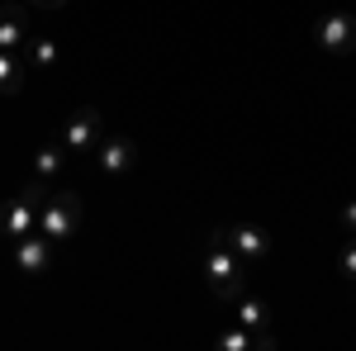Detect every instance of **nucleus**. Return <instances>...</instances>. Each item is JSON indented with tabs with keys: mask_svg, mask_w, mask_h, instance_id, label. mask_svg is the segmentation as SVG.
I'll return each instance as SVG.
<instances>
[{
	"mask_svg": "<svg viewBox=\"0 0 356 351\" xmlns=\"http://www.w3.org/2000/svg\"><path fill=\"white\" fill-rule=\"evenodd\" d=\"M81 195L76 190H57V195H48L43 199V209H38V233L43 238H53V243H67L76 228H81Z\"/></svg>",
	"mask_w": 356,
	"mask_h": 351,
	"instance_id": "3",
	"label": "nucleus"
},
{
	"mask_svg": "<svg viewBox=\"0 0 356 351\" xmlns=\"http://www.w3.org/2000/svg\"><path fill=\"white\" fill-rule=\"evenodd\" d=\"M252 347H261V351H275V347H280V337H275L271 327H257V332H252Z\"/></svg>",
	"mask_w": 356,
	"mask_h": 351,
	"instance_id": "16",
	"label": "nucleus"
},
{
	"mask_svg": "<svg viewBox=\"0 0 356 351\" xmlns=\"http://www.w3.org/2000/svg\"><path fill=\"white\" fill-rule=\"evenodd\" d=\"M29 43V5L24 0H0V48L19 53Z\"/></svg>",
	"mask_w": 356,
	"mask_h": 351,
	"instance_id": "9",
	"label": "nucleus"
},
{
	"mask_svg": "<svg viewBox=\"0 0 356 351\" xmlns=\"http://www.w3.org/2000/svg\"><path fill=\"white\" fill-rule=\"evenodd\" d=\"M29 10H62V5H67V0H24Z\"/></svg>",
	"mask_w": 356,
	"mask_h": 351,
	"instance_id": "18",
	"label": "nucleus"
},
{
	"mask_svg": "<svg viewBox=\"0 0 356 351\" xmlns=\"http://www.w3.org/2000/svg\"><path fill=\"white\" fill-rule=\"evenodd\" d=\"M337 270H342L347 280H356V233L342 243V252H337Z\"/></svg>",
	"mask_w": 356,
	"mask_h": 351,
	"instance_id": "15",
	"label": "nucleus"
},
{
	"mask_svg": "<svg viewBox=\"0 0 356 351\" xmlns=\"http://www.w3.org/2000/svg\"><path fill=\"white\" fill-rule=\"evenodd\" d=\"M53 238H43L38 228L24 233V238H15V266L24 270V275H43V270L53 266Z\"/></svg>",
	"mask_w": 356,
	"mask_h": 351,
	"instance_id": "8",
	"label": "nucleus"
},
{
	"mask_svg": "<svg viewBox=\"0 0 356 351\" xmlns=\"http://www.w3.org/2000/svg\"><path fill=\"white\" fill-rule=\"evenodd\" d=\"M314 43H318L323 53H332V57L356 53V15H347V10L323 15V19L314 24Z\"/></svg>",
	"mask_w": 356,
	"mask_h": 351,
	"instance_id": "6",
	"label": "nucleus"
},
{
	"mask_svg": "<svg viewBox=\"0 0 356 351\" xmlns=\"http://www.w3.org/2000/svg\"><path fill=\"white\" fill-rule=\"evenodd\" d=\"M43 199H48V181L43 176H33L15 199H5L0 204V238L5 243H15V238H24L38 228V209H43Z\"/></svg>",
	"mask_w": 356,
	"mask_h": 351,
	"instance_id": "2",
	"label": "nucleus"
},
{
	"mask_svg": "<svg viewBox=\"0 0 356 351\" xmlns=\"http://www.w3.org/2000/svg\"><path fill=\"white\" fill-rule=\"evenodd\" d=\"M342 228H347V233H356V199H347V204H342Z\"/></svg>",
	"mask_w": 356,
	"mask_h": 351,
	"instance_id": "17",
	"label": "nucleus"
},
{
	"mask_svg": "<svg viewBox=\"0 0 356 351\" xmlns=\"http://www.w3.org/2000/svg\"><path fill=\"white\" fill-rule=\"evenodd\" d=\"M95 166L105 171V176H124V171H134L138 166V142L124 133L114 138H100V147H95Z\"/></svg>",
	"mask_w": 356,
	"mask_h": 351,
	"instance_id": "7",
	"label": "nucleus"
},
{
	"mask_svg": "<svg viewBox=\"0 0 356 351\" xmlns=\"http://www.w3.org/2000/svg\"><path fill=\"white\" fill-rule=\"evenodd\" d=\"M19 90H24V53L0 48V95H19Z\"/></svg>",
	"mask_w": 356,
	"mask_h": 351,
	"instance_id": "11",
	"label": "nucleus"
},
{
	"mask_svg": "<svg viewBox=\"0 0 356 351\" xmlns=\"http://www.w3.org/2000/svg\"><path fill=\"white\" fill-rule=\"evenodd\" d=\"M204 280H209V295L233 304V299L247 290V266L238 261V252L223 238V223L209 233V247H204Z\"/></svg>",
	"mask_w": 356,
	"mask_h": 351,
	"instance_id": "1",
	"label": "nucleus"
},
{
	"mask_svg": "<svg viewBox=\"0 0 356 351\" xmlns=\"http://www.w3.org/2000/svg\"><path fill=\"white\" fill-rule=\"evenodd\" d=\"M233 304H238V327H247V332H257V327H271V323H275L271 299L252 295V290H243V295L233 299Z\"/></svg>",
	"mask_w": 356,
	"mask_h": 351,
	"instance_id": "10",
	"label": "nucleus"
},
{
	"mask_svg": "<svg viewBox=\"0 0 356 351\" xmlns=\"http://www.w3.org/2000/svg\"><path fill=\"white\" fill-rule=\"evenodd\" d=\"M100 138H105V114L95 105H81L67 114V124L57 129V142L72 152V157H90L95 147H100Z\"/></svg>",
	"mask_w": 356,
	"mask_h": 351,
	"instance_id": "4",
	"label": "nucleus"
},
{
	"mask_svg": "<svg viewBox=\"0 0 356 351\" xmlns=\"http://www.w3.org/2000/svg\"><path fill=\"white\" fill-rule=\"evenodd\" d=\"M214 347H223V351H247V347H252V332H247V327H228V332H219V337H214Z\"/></svg>",
	"mask_w": 356,
	"mask_h": 351,
	"instance_id": "14",
	"label": "nucleus"
},
{
	"mask_svg": "<svg viewBox=\"0 0 356 351\" xmlns=\"http://www.w3.org/2000/svg\"><path fill=\"white\" fill-rule=\"evenodd\" d=\"M62 152H67V147H62V142H43V147H38V152H33V176H43V181H53L57 171H62Z\"/></svg>",
	"mask_w": 356,
	"mask_h": 351,
	"instance_id": "12",
	"label": "nucleus"
},
{
	"mask_svg": "<svg viewBox=\"0 0 356 351\" xmlns=\"http://www.w3.org/2000/svg\"><path fill=\"white\" fill-rule=\"evenodd\" d=\"M223 238H228V247L238 252L243 266H266L271 252H275L271 228H261V223H252V218H243V223H223Z\"/></svg>",
	"mask_w": 356,
	"mask_h": 351,
	"instance_id": "5",
	"label": "nucleus"
},
{
	"mask_svg": "<svg viewBox=\"0 0 356 351\" xmlns=\"http://www.w3.org/2000/svg\"><path fill=\"white\" fill-rule=\"evenodd\" d=\"M19 53H24L29 67H53V62H57V43H53V38H29Z\"/></svg>",
	"mask_w": 356,
	"mask_h": 351,
	"instance_id": "13",
	"label": "nucleus"
}]
</instances>
